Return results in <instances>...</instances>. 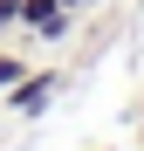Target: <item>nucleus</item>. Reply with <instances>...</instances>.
Here are the masks:
<instances>
[{
    "instance_id": "f257e3e1",
    "label": "nucleus",
    "mask_w": 144,
    "mask_h": 151,
    "mask_svg": "<svg viewBox=\"0 0 144 151\" xmlns=\"http://www.w3.org/2000/svg\"><path fill=\"white\" fill-rule=\"evenodd\" d=\"M55 89H62V76H55V69H41V76L28 69V76L7 89V110H14V117H41L48 103H55Z\"/></svg>"
},
{
    "instance_id": "f03ea898",
    "label": "nucleus",
    "mask_w": 144,
    "mask_h": 151,
    "mask_svg": "<svg viewBox=\"0 0 144 151\" xmlns=\"http://www.w3.org/2000/svg\"><path fill=\"white\" fill-rule=\"evenodd\" d=\"M21 28H34L41 41H62L69 28H76V14H69L62 0H21Z\"/></svg>"
},
{
    "instance_id": "7ed1b4c3",
    "label": "nucleus",
    "mask_w": 144,
    "mask_h": 151,
    "mask_svg": "<svg viewBox=\"0 0 144 151\" xmlns=\"http://www.w3.org/2000/svg\"><path fill=\"white\" fill-rule=\"evenodd\" d=\"M21 76H28V62H21V55H0V96H7Z\"/></svg>"
},
{
    "instance_id": "20e7f679",
    "label": "nucleus",
    "mask_w": 144,
    "mask_h": 151,
    "mask_svg": "<svg viewBox=\"0 0 144 151\" xmlns=\"http://www.w3.org/2000/svg\"><path fill=\"white\" fill-rule=\"evenodd\" d=\"M62 7H69V14H82V7H96V0H62Z\"/></svg>"
},
{
    "instance_id": "39448f33",
    "label": "nucleus",
    "mask_w": 144,
    "mask_h": 151,
    "mask_svg": "<svg viewBox=\"0 0 144 151\" xmlns=\"http://www.w3.org/2000/svg\"><path fill=\"white\" fill-rule=\"evenodd\" d=\"M0 28H7V14H0Z\"/></svg>"
}]
</instances>
